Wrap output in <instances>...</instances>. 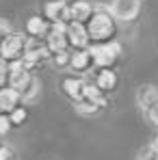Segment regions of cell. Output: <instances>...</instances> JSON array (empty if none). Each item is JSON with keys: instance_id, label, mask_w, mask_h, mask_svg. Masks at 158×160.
<instances>
[{"instance_id": "obj_24", "label": "cell", "mask_w": 158, "mask_h": 160, "mask_svg": "<svg viewBox=\"0 0 158 160\" xmlns=\"http://www.w3.org/2000/svg\"><path fill=\"white\" fill-rule=\"evenodd\" d=\"M147 117H150L152 123H156V126H158V104H154V106L147 110Z\"/></svg>"}, {"instance_id": "obj_4", "label": "cell", "mask_w": 158, "mask_h": 160, "mask_svg": "<svg viewBox=\"0 0 158 160\" xmlns=\"http://www.w3.org/2000/svg\"><path fill=\"white\" fill-rule=\"evenodd\" d=\"M33 78V74L28 72V65L24 63V58L9 63V87H13L15 91L22 93V89L26 87Z\"/></svg>"}, {"instance_id": "obj_13", "label": "cell", "mask_w": 158, "mask_h": 160, "mask_svg": "<svg viewBox=\"0 0 158 160\" xmlns=\"http://www.w3.org/2000/svg\"><path fill=\"white\" fill-rule=\"evenodd\" d=\"M76 72H87L91 65H93V56H91V50H76L72 54V63H69Z\"/></svg>"}, {"instance_id": "obj_12", "label": "cell", "mask_w": 158, "mask_h": 160, "mask_svg": "<svg viewBox=\"0 0 158 160\" xmlns=\"http://www.w3.org/2000/svg\"><path fill=\"white\" fill-rule=\"evenodd\" d=\"M84 84H87V82H82L80 78H74V76H72V78L63 80V91H65L72 100H78L80 102V100L84 98Z\"/></svg>"}, {"instance_id": "obj_8", "label": "cell", "mask_w": 158, "mask_h": 160, "mask_svg": "<svg viewBox=\"0 0 158 160\" xmlns=\"http://www.w3.org/2000/svg\"><path fill=\"white\" fill-rule=\"evenodd\" d=\"M89 39H91V37H89L84 24H78V22H69V24H67V41H69L76 50H87Z\"/></svg>"}, {"instance_id": "obj_23", "label": "cell", "mask_w": 158, "mask_h": 160, "mask_svg": "<svg viewBox=\"0 0 158 160\" xmlns=\"http://www.w3.org/2000/svg\"><path fill=\"white\" fill-rule=\"evenodd\" d=\"M9 35H11V26H9V22L0 20V41H2V39H7Z\"/></svg>"}, {"instance_id": "obj_7", "label": "cell", "mask_w": 158, "mask_h": 160, "mask_svg": "<svg viewBox=\"0 0 158 160\" xmlns=\"http://www.w3.org/2000/svg\"><path fill=\"white\" fill-rule=\"evenodd\" d=\"M139 13V0H113L110 4V15L115 20H132Z\"/></svg>"}, {"instance_id": "obj_2", "label": "cell", "mask_w": 158, "mask_h": 160, "mask_svg": "<svg viewBox=\"0 0 158 160\" xmlns=\"http://www.w3.org/2000/svg\"><path fill=\"white\" fill-rule=\"evenodd\" d=\"M24 48H26V39L22 35H15L11 32L7 39L0 41V61H20L24 56Z\"/></svg>"}, {"instance_id": "obj_18", "label": "cell", "mask_w": 158, "mask_h": 160, "mask_svg": "<svg viewBox=\"0 0 158 160\" xmlns=\"http://www.w3.org/2000/svg\"><path fill=\"white\" fill-rule=\"evenodd\" d=\"M98 108H100L98 104H93V102H89V100H80L78 104H76V110L82 112V115H93Z\"/></svg>"}, {"instance_id": "obj_6", "label": "cell", "mask_w": 158, "mask_h": 160, "mask_svg": "<svg viewBox=\"0 0 158 160\" xmlns=\"http://www.w3.org/2000/svg\"><path fill=\"white\" fill-rule=\"evenodd\" d=\"M46 18L52 22V24H69V4L63 2V0H52L46 4L43 9Z\"/></svg>"}, {"instance_id": "obj_19", "label": "cell", "mask_w": 158, "mask_h": 160, "mask_svg": "<svg viewBox=\"0 0 158 160\" xmlns=\"http://www.w3.org/2000/svg\"><path fill=\"white\" fill-rule=\"evenodd\" d=\"M52 61L56 67H67L69 63H72V56L65 52V50H61V52H54L52 54Z\"/></svg>"}, {"instance_id": "obj_16", "label": "cell", "mask_w": 158, "mask_h": 160, "mask_svg": "<svg viewBox=\"0 0 158 160\" xmlns=\"http://www.w3.org/2000/svg\"><path fill=\"white\" fill-rule=\"evenodd\" d=\"M95 84H98L102 91H110V89L117 84V78H115V74H113L110 69H102V72L98 74V78H95Z\"/></svg>"}, {"instance_id": "obj_21", "label": "cell", "mask_w": 158, "mask_h": 160, "mask_svg": "<svg viewBox=\"0 0 158 160\" xmlns=\"http://www.w3.org/2000/svg\"><path fill=\"white\" fill-rule=\"evenodd\" d=\"M24 119H26V110H24V108H15V110L11 112V123H13V126L22 123Z\"/></svg>"}, {"instance_id": "obj_14", "label": "cell", "mask_w": 158, "mask_h": 160, "mask_svg": "<svg viewBox=\"0 0 158 160\" xmlns=\"http://www.w3.org/2000/svg\"><path fill=\"white\" fill-rule=\"evenodd\" d=\"M26 32L30 37H37V39H46L48 35V22H43L39 15H33L26 22Z\"/></svg>"}, {"instance_id": "obj_5", "label": "cell", "mask_w": 158, "mask_h": 160, "mask_svg": "<svg viewBox=\"0 0 158 160\" xmlns=\"http://www.w3.org/2000/svg\"><path fill=\"white\" fill-rule=\"evenodd\" d=\"M48 54H52L48 41H46V39L33 37V39H26V48H24V56H22V58H24L26 65H33V63L41 61V58L48 56Z\"/></svg>"}, {"instance_id": "obj_17", "label": "cell", "mask_w": 158, "mask_h": 160, "mask_svg": "<svg viewBox=\"0 0 158 160\" xmlns=\"http://www.w3.org/2000/svg\"><path fill=\"white\" fill-rule=\"evenodd\" d=\"M139 160H158V147L156 145H147L139 152Z\"/></svg>"}, {"instance_id": "obj_9", "label": "cell", "mask_w": 158, "mask_h": 160, "mask_svg": "<svg viewBox=\"0 0 158 160\" xmlns=\"http://www.w3.org/2000/svg\"><path fill=\"white\" fill-rule=\"evenodd\" d=\"M95 13L93 4L87 2V0H78V2H72L69 4V22H78V24H84L91 20V15Z\"/></svg>"}, {"instance_id": "obj_11", "label": "cell", "mask_w": 158, "mask_h": 160, "mask_svg": "<svg viewBox=\"0 0 158 160\" xmlns=\"http://www.w3.org/2000/svg\"><path fill=\"white\" fill-rule=\"evenodd\" d=\"M22 100L20 91H15L13 87H7L0 91V112L7 115V112H13L18 108V102Z\"/></svg>"}, {"instance_id": "obj_3", "label": "cell", "mask_w": 158, "mask_h": 160, "mask_svg": "<svg viewBox=\"0 0 158 160\" xmlns=\"http://www.w3.org/2000/svg\"><path fill=\"white\" fill-rule=\"evenodd\" d=\"M119 52H121V48H119V43H115V41L95 43V46L91 48L93 63H95V65H102V67H108V65H113V61L119 56Z\"/></svg>"}, {"instance_id": "obj_25", "label": "cell", "mask_w": 158, "mask_h": 160, "mask_svg": "<svg viewBox=\"0 0 158 160\" xmlns=\"http://www.w3.org/2000/svg\"><path fill=\"white\" fill-rule=\"evenodd\" d=\"M11 149L7 147V145H0V160H11Z\"/></svg>"}, {"instance_id": "obj_1", "label": "cell", "mask_w": 158, "mask_h": 160, "mask_svg": "<svg viewBox=\"0 0 158 160\" xmlns=\"http://www.w3.org/2000/svg\"><path fill=\"white\" fill-rule=\"evenodd\" d=\"M87 32H89L91 41H95V43H106V41L113 37V32H115V22H113L110 11L98 9V11L91 15V20L87 22Z\"/></svg>"}, {"instance_id": "obj_26", "label": "cell", "mask_w": 158, "mask_h": 160, "mask_svg": "<svg viewBox=\"0 0 158 160\" xmlns=\"http://www.w3.org/2000/svg\"><path fill=\"white\" fill-rule=\"evenodd\" d=\"M0 136H2V134H0Z\"/></svg>"}, {"instance_id": "obj_20", "label": "cell", "mask_w": 158, "mask_h": 160, "mask_svg": "<svg viewBox=\"0 0 158 160\" xmlns=\"http://www.w3.org/2000/svg\"><path fill=\"white\" fill-rule=\"evenodd\" d=\"M7 82H9V65L0 61V91L7 89Z\"/></svg>"}, {"instance_id": "obj_10", "label": "cell", "mask_w": 158, "mask_h": 160, "mask_svg": "<svg viewBox=\"0 0 158 160\" xmlns=\"http://www.w3.org/2000/svg\"><path fill=\"white\" fill-rule=\"evenodd\" d=\"M136 104L143 110H150L154 104H158V89L154 84H143L136 91Z\"/></svg>"}, {"instance_id": "obj_15", "label": "cell", "mask_w": 158, "mask_h": 160, "mask_svg": "<svg viewBox=\"0 0 158 160\" xmlns=\"http://www.w3.org/2000/svg\"><path fill=\"white\" fill-rule=\"evenodd\" d=\"M39 91H41V82H39L37 76H33L30 82L22 89V93H20V95H22V100H24V102H33V100L39 95Z\"/></svg>"}, {"instance_id": "obj_22", "label": "cell", "mask_w": 158, "mask_h": 160, "mask_svg": "<svg viewBox=\"0 0 158 160\" xmlns=\"http://www.w3.org/2000/svg\"><path fill=\"white\" fill-rule=\"evenodd\" d=\"M13 123H11V117H7V115H2L0 112V134L9 132V128H11Z\"/></svg>"}]
</instances>
